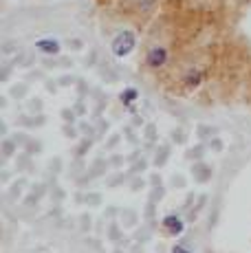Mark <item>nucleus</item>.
Masks as SVG:
<instances>
[{"label":"nucleus","instance_id":"nucleus-1","mask_svg":"<svg viewBox=\"0 0 251 253\" xmlns=\"http://www.w3.org/2000/svg\"><path fill=\"white\" fill-rule=\"evenodd\" d=\"M167 62H170V48L166 44H150L146 51V55H143V64H146V69L150 71H161L167 66Z\"/></svg>","mask_w":251,"mask_h":253},{"label":"nucleus","instance_id":"nucleus-2","mask_svg":"<svg viewBox=\"0 0 251 253\" xmlns=\"http://www.w3.org/2000/svg\"><path fill=\"white\" fill-rule=\"evenodd\" d=\"M134 46H137V36H134V31H130V29L119 31L117 36L113 38V42H110V51H113L115 57H128L130 53L134 51Z\"/></svg>","mask_w":251,"mask_h":253},{"label":"nucleus","instance_id":"nucleus-3","mask_svg":"<svg viewBox=\"0 0 251 253\" xmlns=\"http://www.w3.org/2000/svg\"><path fill=\"white\" fill-rule=\"evenodd\" d=\"M205 77H207L205 69H201V66H190V69L181 75V86L187 92H194L196 88H201V86H203Z\"/></svg>","mask_w":251,"mask_h":253},{"label":"nucleus","instance_id":"nucleus-4","mask_svg":"<svg viewBox=\"0 0 251 253\" xmlns=\"http://www.w3.org/2000/svg\"><path fill=\"white\" fill-rule=\"evenodd\" d=\"M161 229H163L166 236L176 238V236H181V233L185 231V220H183L178 213H167V216L161 220Z\"/></svg>","mask_w":251,"mask_h":253},{"label":"nucleus","instance_id":"nucleus-5","mask_svg":"<svg viewBox=\"0 0 251 253\" xmlns=\"http://www.w3.org/2000/svg\"><path fill=\"white\" fill-rule=\"evenodd\" d=\"M36 48L40 53H44V55H57L60 53V42L55 40V38H42V40L36 42Z\"/></svg>","mask_w":251,"mask_h":253},{"label":"nucleus","instance_id":"nucleus-6","mask_svg":"<svg viewBox=\"0 0 251 253\" xmlns=\"http://www.w3.org/2000/svg\"><path fill=\"white\" fill-rule=\"evenodd\" d=\"M194 178L199 183L209 181V178H211V168H209V165H205V163H196L194 165Z\"/></svg>","mask_w":251,"mask_h":253},{"label":"nucleus","instance_id":"nucleus-7","mask_svg":"<svg viewBox=\"0 0 251 253\" xmlns=\"http://www.w3.org/2000/svg\"><path fill=\"white\" fill-rule=\"evenodd\" d=\"M119 99H122L124 106H132L134 101L139 99V92H137V88H126L122 95H119Z\"/></svg>","mask_w":251,"mask_h":253},{"label":"nucleus","instance_id":"nucleus-8","mask_svg":"<svg viewBox=\"0 0 251 253\" xmlns=\"http://www.w3.org/2000/svg\"><path fill=\"white\" fill-rule=\"evenodd\" d=\"M172 253H192V251H190V247H185L183 242H178V245L172 247Z\"/></svg>","mask_w":251,"mask_h":253},{"label":"nucleus","instance_id":"nucleus-9","mask_svg":"<svg viewBox=\"0 0 251 253\" xmlns=\"http://www.w3.org/2000/svg\"><path fill=\"white\" fill-rule=\"evenodd\" d=\"M2 148H4V157H11L13 154V141H4Z\"/></svg>","mask_w":251,"mask_h":253},{"label":"nucleus","instance_id":"nucleus-10","mask_svg":"<svg viewBox=\"0 0 251 253\" xmlns=\"http://www.w3.org/2000/svg\"><path fill=\"white\" fill-rule=\"evenodd\" d=\"M148 139H154V126H148Z\"/></svg>","mask_w":251,"mask_h":253}]
</instances>
